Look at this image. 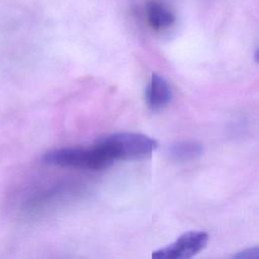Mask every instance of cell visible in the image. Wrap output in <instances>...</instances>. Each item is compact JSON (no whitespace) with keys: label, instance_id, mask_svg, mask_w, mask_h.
I'll list each match as a JSON object with an SVG mask.
<instances>
[{"label":"cell","instance_id":"5b68a950","mask_svg":"<svg viewBox=\"0 0 259 259\" xmlns=\"http://www.w3.org/2000/svg\"><path fill=\"white\" fill-rule=\"evenodd\" d=\"M147 18L149 24L156 30L168 28L175 21L173 12L163 3L156 1L147 5Z\"/></svg>","mask_w":259,"mask_h":259},{"label":"cell","instance_id":"52a82bcc","mask_svg":"<svg viewBox=\"0 0 259 259\" xmlns=\"http://www.w3.org/2000/svg\"><path fill=\"white\" fill-rule=\"evenodd\" d=\"M258 256H259L258 247H253V248L240 251L239 253L235 254L233 257L239 258V259H251V258H258Z\"/></svg>","mask_w":259,"mask_h":259},{"label":"cell","instance_id":"277c9868","mask_svg":"<svg viewBox=\"0 0 259 259\" xmlns=\"http://www.w3.org/2000/svg\"><path fill=\"white\" fill-rule=\"evenodd\" d=\"M146 99L149 107L154 111L164 108L172 99V90L168 82L158 73H153L151 76Z\"/></svg>","mask_w":259,"mask_h":259},{"label":"cell","instance_id":"6da1fadb","mask_svg":"<svg viewBox=\"0 0 259 259\" xmlns=\"http://www.w3.org/2000/svg\"><path fill=\"white\" fill-rule=\"evenodd\" d=\"M42 161L46 164L100 170L109 167L115 160L107 148L98 142L90 149L64 148L47 153Z\"/></svg>","mask_w":259,"mask_h":259},{"label":"cell","instance_id":"8992f818","mask_svg":"<svg viewBox=\"0 0 259 259\" xmlns=\"http://www.w3.org/2000/svg\"><path fill=\"white\" fill-rule=\"evenodd\" d=\"M203 153V147L196 142H178L168 148L169 158L176 162H188L197 159Z\"/></svg>","mask_w":259,"mask_h":259},{"label":"cell","instance_id":"7a4b0ae2","mask_svg":"<svg viewBox=\"0 0 259 259\" xmlns=\"http://www.w3.org/2000/svg\"><path fill=\"white\" fill-rule=\"evenodd\" d=\"M114 160H137L144 159L152 155L157 148V142L143 134L119 133L101 139Z\"/></svg>","mask_w":259,"mask_h":259},{"label":"cell","instance_id":"3957f363","mask_svg":"<svg viewBox=\"0 0 259 259\" xmlns=\"http://www.w3.org/2000/svg\"><path fill=\"white\" fill-rule=\"evenodd\" d=\"M208 241V235L202 231H190L181 235L172 244L156 250L155 259H187L202 251Z\"/></svg>","mask_w":259,"mask_h":259}]
</instances>
